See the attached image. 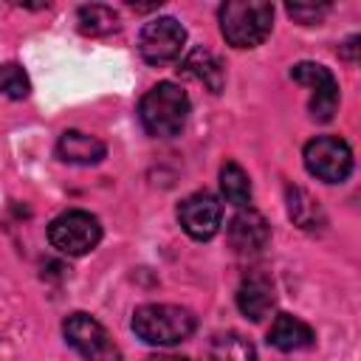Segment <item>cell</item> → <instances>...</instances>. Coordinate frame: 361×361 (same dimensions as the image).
<instances>
[{"instance_id":"6da1fadb","label":"cell","mask_w":361,"mask_h":361,"mask_svg":"<svg viewBox=\"0 0 361 361\" xmlns=\"http://www.w3.org/2000/svg\"><path fill=\"white\" fill-rule=\"evenodd\" d=\"M197 327L192 310L180 305H141L133 313V330L144 344L172 347L186 341Z\"/></svg>"},{"instance_id":"7a4b0ae2","label":"cell","mask_w":361,"mask_h":361,"mask_svg":"<svg viewBox=\"0 0 361 361\" xmlns=\"http://www.w3.org/2000/svg\"><path fill=\"white\" fill-rule=\"evenodd\" d=\"M138 118L149 135L172 138L183 130L189 118V96L172 82H158L141 96Z\"/></svg>"},{"instance_id":"3957f363","label":"cell","mask_w":361,"mask_h":361,"mask_svg":"<svg viewBox=\"0 0 361 361\" xmlns=\"http://www.w3.org/2000/svg\"><path fill=\"white\" fill-rule=\"evenodd\" d=\"M274 25V6L265 0H228L220 6V31L234 48H257Z\"/></svg>"},{"instance_id":"277c9868","label":"cell","mask_w":361,"mask_h":361,"mask_svg":"<svg viewBox=\"0 0 361 361\" xmlns=\"http://www.w3.org/2000/svg\"><path fill=\"white\" fill-rule=\"evenodd\" d=\"M102 240V226L90 212L71 209L62 212L59 217L51 220L48 226V243L68 257H82L90 254Z\"/></svg>"},{"instance_id":"5b68a950","label":"cell","mask_w":361,"mask_h":361,"mask_svg":"<svg viewBox=\"0 0 361 361\" xmlns=\"http://www.w3.org/2000/svg\"><path fill=\"white\" fill-rule=\"evenodd\" d=\"M305 166L324 183H341L353 172V149L338 135H316L305 144Z\"/></svg>"},{"instance_id":"8992f818","label":"cell","mask_w":361,"mask_h":361,"mask_svg":"<svg viewBox=\"0 0 361 361\" xmlns=\"http://www.w3.org/2000/svg\"><path fill=\"white\" fill-rule=\"evenodd\" d=\"M62 333H65V341L85 361H121V353L107 336V330L102 327V322H96L87 313H79V310L71 313L62 322Z\"/></svg>"},{"instance_id":"52a82bcc","label":"cell","mask_w":361,"mask_h":361,"mask_svg":"<svg viewBox=\"0 0 361 361\" xmlns=\"http://www.w3.org/2000/svg\"><path fill=\"white\" fill-rule=\"evenodd\" d=\"M186 28L175 17H155L138 34V51L149 65H166L180 56Z\"/></svg>"},{"instance_id":"ba28073f","label":"cell","mask_w":361,"mask_h":361,"mask_svg":"<svg viewBox=\"0 0 361 361\" xmlns=\"http://www.w3.org/2000/svg\"><path fill=\"white\" fill-rule=\"evenodd\" d=\"M290 76L310 87V102H307V110L316 121H330L336 107H338V85H336V76L319 65V62H299L293 65Z\"/></svg>"},{"instance_id":"9c48e42d","label":"cell","mask_w":361,"mask_h":361,"mask_svg":"<svg viewBox=\"0 0 361 361\" xmlns=\"http://www.w3.org/2000/svg\"><path fill=\"white\" fill-rule=\"evenodd\" d=\"M178 220L192 240H212L223 223V206L212 192H195L180 200Z\"/></svg>"},{"instance_id":"30bf717a","label":"cell","mask_w":361,"mask_h":361,"mask_svg":"<svg viewBox=\"0 0 361 361\" xmlns=\"http://www.w3.org/2000/svg\"><path fill=\"white\" fill-rule=\"evenodd\" d=\"M271 226L257 209H240L228 223V243L240 254H257L268 245Z\"/></svg>"},{"instance_id":"8fae6325","label":"cell","mask_w":361,"mask_h":361,"mask_svg":"<svg viewBox=\"0 0 361 361\" xmlns=\"http://www.w3.org/2000/svg\"><path fill=\"white\" fill-rule=\"evenodd\" d=\"M274 302H276L274 285H271V279L262 276V274L245 276L243 285L237 288V307H240V313H243L245 319H251V322H262V319L271 313Z\"/></svg>"},{"instance_id":"7c38bea8","label":"cell","mask_w":361,"mask_h":361,"mask_svg":"<svg viewBox=\"0 0 361 361\" xmlns=\"http://www.w3.org/2000/svg\"><path fill=\"white\" fill-rule=\"evenodd\" d=\"M56 155L65 164H79V166H90L99 164L107 155L104 141H99L96 135H87L82 130H65L56 141Z\"/></svg>"},{"instance_id":"4fadbf2b","label":"cell","mask_w":361,"mask_h":361,"mask_svg":"<svg viewBox=\"0 0 361 361\" xmlns=\"http://www.w3.org/2000/svg\"><path fill=\"white\" fill-rule=\"evenodd\" d=\"M316 341V333L307 322L290 316V313H279L274 322H271V330H268V344L282 350V353H293V350H307L313 347Z\"/></svg>"},{"instance_id":"5bb4252c","label":"cell","mask_w":361,"mask_h":361,"mask_svg":"<svg viewBox=\"0 0 361 361\" xmlns=\"http://www.w3.org/2000/svg\"><path fill=\"white\" fill-rule=\"evenodd\" d=\"M180 71H183L186 76H195L197 82H203L212 93H220V90H223V82H226L223 65H220V59H217L212 51H206V48H195V51L183 59Z\"/></svg>"},{"instance_id":"9a60e30c","label":"cell","mask_w":361,"mask_h":361,"mask_svg":"<svg viewBox=\"0 0 361 361\" xmlns=\"http://www.w3.org/2000/svg\"><path fill=\"white\" fill-rule=\"evenodd\" d=\"M203 361H257V350L240 333H217L209 341Z\"/></svg>"},{"instance_id":"2e32d148","label":"cell","mask_w":361,"mask_h":361,"mask_svg":"<svg viewBox=\"0 0 361 361\" xmlns=\"http://www.w3.org/2000/svg\"><path fill=\"white\" fill-rule=\"evenodd\" d=\"M76 23H79V31L87 34V37H107V34H113V31L121 28L118 14L110 6H102V3L82 6L76 11Z\"/></svg>"},{"instance_id":"e0dca14e","label":"cell","mask_w":361,"mask_h":361,"mask_svg":"<svg viewBox=\"0 0 361 361\" xmlns=\"http://www.w3.org/2000/svg\"><path fill=\"white\" fill-rule=\"evenodd\" d=\"M220 192H223V197H226L231 206L245 209L248 200H251V180H248V172H245L240 164H234V161L223 164V169H220Z\"/></svg>"},{"instance_id":"ac0fdd59","label":"cell","mask_w":361,"mask_h":361,"mask_svg":"<svg viewBox=\"0 0 361 361\" xmlns=\"http://www.w3.org/2000/svg\"><path fill=\"white\" fill-rule=\"evenodd\" d=\"M288 212L290 217L307 228V231H316L319 226H324V217H322V209L316 206V200L305 192V189H288Z\"/></svg>"},{"instance_id":"d6986e66","label":"cell","mask_w":361,"mask_h":361,"mask_svg":"<svg viewBox=\"0 0 361 361\" xmlns=\"http://www.w3.org/2000/svg\"><path fill=\"white\" fill-rule=\"evenodd\" d=\"M31 90L28 73L17 65V62H6L0 65V93L8 99H25Z\"/></svg>"},{"instance_id":"ffe728a7","label":"cell","mask_w":361,"mask_h":361,"mask_svg":"<svg viewBox=\"0 0 361 361\" xmlns=\"http://www.w3.org/2000/svg\"><path fill=\"white\" fill-rule=\"evenodd\" d=\"M327 11H330V6H327V3H322V6H302V3H290V6H288V14H290L293 20H299V23H316V20H322Z\"/></svg>"},{"instance_id":"44dd1931","label":"cell","mask_w":361,"mask_h":361,"mask_svg":"<svg viewBox=\"0 0 361 361\" xmlns=\"http://www.w3.org/2000/svg\"><path fill=\"white\" fill-rule=\"evenodd\" d=\"M355 45H358V37H350L347 45H344V56H347L350 62H355Z\"/></svg>"},{"instance_id":"7402d4cb","label":"cell","mask_w":361,"mask_h":361,"mask_svg":"<svg viewBox=\"0 0 361 361\" xmlns=\"http://www.w3.org/2000/svg\"><path fill=\"white\" fill-rule=\"evenodd\" d=\"M147 361H189L183 355H172V353H158V355H149Z\"/></svg>"}]
</instances>
